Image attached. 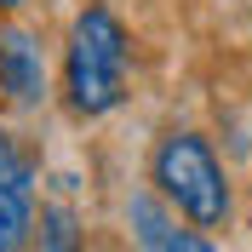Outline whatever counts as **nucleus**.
Returning <instances> with one entry per match:
<instances>
[{"label": "nucleus", "mask_w": 252, "mask_h": 252, "mask_svg": "<svg viewBox=\"0 0 252 252\" xmlns=\"http://www.w3.org/2000/svg\"><path fill=\"white\" fill-rule=\"evenodd\" d=\"M17 6H23V0H0V12H17Z\"/></svg>", "instance_id": "nucleus-7"}, {"label": "nucleus", "mask_w": 252, "mask_h": 252, "mask_svg": "<svg viewBox=\"0 0 252 252\" xmlns=\"http://www.w3.org/2000/svg\"><path fill=\"white\" fill-rule=\"evenodd\" d=\"M40 252H80V229L63 206H46L40 212Z\"/></svg>", "instance_id": "nucleus-5"}, {"label": "nucleus", "mask_w": 252, "mask_h": 252, "mask_svg": "<svg viewBox=\"0 0 252 252\" xmlns=\"http://www.w3.org/2000/svg\"><path fill=\"white\" fill-rule=\"evenodd\" d=\"M34 178L29 166L0 143V252H23L34 235Z\"/></svg>", "instance_id": "nucleus-3"}, {"label": "nucleus", "mask_w": 252, "mask_h": 252, "mask_svg": "<svg viewBox=\"0 0 252 252\" xmlns=\"http://www.w3.org/2000/svg\"><path fill=\"white\" fill-rule=\"evenodd\" d=\"M0 92L12 103H40L46 97V63L23 29H0Z\"/></svg>", "instance_id": "nucleus-4"}, {"label": "nucleus", "mask_w": 252, "mask_h": 252, "mask_svg": "<svg viewBox=\"0 0 252 252\" xmlns=\"http://www.w3.org/2000/svg\"><path fill=\"white\" fill-rule=\"evenodd\" d=\"M155 189L184 212L195 229H223L229 223V178L201 132H166L155 143Z\"/></svg>", "instance_id": "nucleus-2"}, {"label": "nucleus", "mask_w": 252, "mask_h": 252, "mask_svg": "<svg viewBox=\"0 0 252 252\" xmlns=\"http://www.w3.org/2000/svg\"><path fill=\"white\" fill-rule=\"evenodd\" d=\"M126 29L109 6H86L69 29V58H63V86H69V103L75 115H109L126 97Z\"/></svg>", "instance_id": "nucleus-1"}, {"label": "nucleus", "mask_w": 252, "mask_h": 252, "mask_svg": "<svg viewBox=\"0 0 252 252\" xmlns=\"http://www.w3.org/2000/svg\"><path fill=\"white\" fill-rule=\"evenodd\" d=\"M155 252H218V247H212V241H206L201 229H172V235L160 241Z\"/></svg>", "instance_id": "nucleus-6"}]
</instances>
